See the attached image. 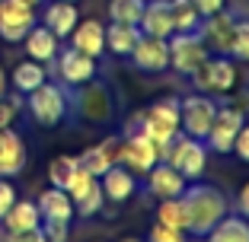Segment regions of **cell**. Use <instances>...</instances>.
Returning a JSON list of instances; mask_svg holds the SVG:
<instances>
[{
	"mask_svg": "<svg viewBox=\"0 0 249 242\" xmlns=\"http://www.w3.org/2000/svg\"><path fill=\"white\" fill-rule=\"evenodd\" d=\"M179 204L185 213V236L205 239L208 229L230 213V201L224 198V191L217 185H205V182H189L185 191L179 194Z\"/></svg>",
	"mask_w": 249,
	"mask_h": 242,
	"instance_id": "obj_1",
	"label": "cell"
},
{
	"mask_svg": "<svg viewBox=\"0 0 249 242\" xmlns=\"http://www.w3.org/2000/svg\"><path fill=\"white\" fill-rule=\"evenodd\" d=\"M128 131H141L144 137H150L154 147L160 150V156H163L166 147L173 144V137L179 134V99H173V96L157 99L150 109L138 112V115L131 118Z\"/></svg>",
	"mask_w": 249,
	"mask_h": 242,
	"instance_id": "obj_2",
	"label": "cell"
},
{
	"mask_svg": "<svg viewBox=\"0 0 249 242\" xmlns=\"http://www.w3.org/2000/svg\"><path fill=\"white\" fill-rule=\"evenodd\" d=\"M26 109H29L32 121L38 128H58L64 125V118L71 115V93L61 83L45 80L38 89L26 96Z\"/></svg>",
	"mask_w": 249,
	"mask_h": 242,
	"instance_id": "obj_3",
	"label": "cell"
},
{
	"mask_svg": "<svg viewBox=\"0 0 249 242\" xmlns=\"http://www.w3.org/2000/svg\"><path fill=\"white\" fill-rule=\"evenodd\" d=\"M71 112L80 115L89 125H106L115 115V99H112L109 86L99 80H89L83 86H77V93L71 96Z\"/></svg>",
	"mask_w": 249,
	"mask_h": 242,
	"instance_id": "obj_4",
	"label": "cell"
},
{
	"mask_svg": "<svg viewBox=\"0 0 249 242\" xmlns=\"http://www.w3.org/2000/svg\"><path fill=\"white\" fill-rule=\"evenodd\" d=\"M163 160L176 169V172H182L185 182H198L208 169V147H205V140H195V137L179 131L173 137V144L166 147Z\"/></svg>",
	"mask_w": 249,
	"mask_h": 242,
	"instance_id": "obj_5",
	"label": "cell"
},
{
	"mask_svg": "<svg viewBox=\"0 0 249 242\" xmlns=\"http://www.w3.org/2000/svg\"><path fill=\"white\" fill-rule=\"evenodd\" d=\"M236 61H230L227 54H208L205 64L192 74V86L205 96H224L236 86Z\"/></svg>",
	"mask_w": 249,
	"mask_h": 242,
	"instance_id": "obj_6",
	"label": "cell"
},
{
	"mask_svg": "<svg viewBox=\"0 0 249 242\" xmlns=\"http://www.w3.org/2000/svg\"><path fill=\"white\" fill-rule=\"evenodd\" d=\"M160 160L163 156L154 147V140L144 137L141 131H124L118 137V166H124L134 176H147Z\"/></svg>",
	"mask_w": 249,
	"mask_h": 242,
	"instance_id": "obj_7",
	"label": "cell"
},
{
	"mask_svg": "<svg viewBox=\"0 0 249 242\" xmlns=\"http://www.w3.org/2000/svg\"><path fill=\"white\" fill-rule=\"evenodd\" d=\"M243 121H246V115H243L240 105H217L214 121H211V128H208V134H205L208 153L227 156L230 150H233V140H236V134H240Z\"/></svg>",
	"mask_w": 249,
	"mask_h": 242,
	"instance_id": "obj_8",
	"label": "cell"
},
{
	"mask_svg": "<svg viewBox=\"0 0 249 242\" xmlns=\"http://www.w3.org/2000/svg\"><path fill=\"white\" fill-rule=\"evenodd\" d=\"M214 112H217V102L205 93H189L179 99V131L189 134L195 140H205L208 128L214 121Z\"/></svg>",
	"mask_w": 249,
	"mask_h": 242,
	"instance_id": "obj_9",
	"label": "cell"
},
{
	"mask_svg": "<svg viewBox=\"0 0 249 242\" xmlns=\"http://www.w3.org/2000/svg\"><path fill=\"white\" fill-rule=\"evenodd\" d=\"M166 45H169V67L182 77H192L211 54L198 32H176L166 38Z\"/></svg>",
	"mask_w": 249,
	"mask_h": 242,
	"instance_id": "obj_10",
	"label": "cell"
},
{
	"mask_svg": "<svg viewBox=\"0 0 249 242\" xmlns=\"http://www.w3.org/2000/svg\"><path fill=\"white\" fill-rule=\"evenodd\" d=\"M38 7L26 0H0V38L10 45H19L26 32L38 22Z\"/></svg>",
	"mask_w": 249,
	"mask_h": 242,
	"instance_id": "obj_11",
	"label": "cell"
},
{
	"mask_svg": "<svg viewBox=\"0 0 249 242\" xmlns=\"http://www.w3.org/2000/svg\"><path fill=\"white\" fill-rule=\"evenodd\" d=\"M52 64H54V74H58V80L64 83V86L77 89V86H83V83L96 80V58L77 51V48L58 51V58H54Z\"/></svg>",
	"mask_w": 249,
	"mask_h": 242,
	"instance_id": "obj_12",
	"label": "cell"
},
{
	"mask_svg": "<svg viewBox=\"0 0 249 242\" xmlns=\"http://www.w3.org/2000/svg\"><path fill=\"white\" fill-rule=\"evenodd\" d=\"M233 26H236V16L224 7V10H217V13H211V16L201 19L198 35H201V42L208 45L211 54H227L230 51V38H233Z\"/></svg>",
	"mask_w": 249,
	"mask_h": 242,
	"instance_id": "obj_13",
	"label": "cell"
},
{
	"mask_svg": "<svg viewBox=\"0 0 249 242\" xmlns=\"http://www.w3.org/2000/svg\"><path fill=\"white\" fill-rule=\"evenodd\" d=\"M131 61L141 74H163L169 70V45L166 38H154V35H144L141 32V42L134 45Z\"/></svg>",
	"mask_w": 249,
	"mask_h": 242,
	"instance_id": "obj_14",
	"label": "cell"
},
{
	"mask_svg": "<svg viewBox=\"0 0 249 242\" xmlns=\"http://www.w3.org/2000/svg\"><path fill=\"white\" fill-rule=\"evenodd\" d=\"M29 162L26 140L13 128H0V178H16Z\"/></svg>",
	"mask_w": 249,
	"mask_h": 242,
	"instance_id": "obj_15",
	"label": "cell"
},
{
	"mask_svg": "<svg viewBox=\"0 0 249 242\" xmlns=\"http://www.w3.org/2000/svg\"><path fill=\"white\" fill-rule=\"evenodd\" d=\"M147 191H150V194H154L157 201H166V198H179V194H182L185 191V176L182 172H176V169L169 166L166 160H160L157 162L154 169H150V172H147Z\"/></svg>",
	"mask_w": 249,
	"mask_h": 242,
	"instance_id": "obj_16",
	"label": "cell"
},
{
	"mask_svg": "<svg viewBox=\"0 0 249 242\" xmlns=\"http://www.w3.org/2000/svg\"><path fill=\"white\" fill-rule=\"evenodd\" d=\"M22 48H26V58L38 61V64H52L61 51V38L54 35L48 26L36 22V26L26 32V38H22Z\"/></svg>",
	"mask_w": 249,
	"mask_h": 242,
	"instance_id": "obj_17",
	"label": "cell"
},
{
	"mask_svg": "<svg viewBox=\"0 0 249 242\" xmlns=\"http://www.w3.org/2000/svg\"><path fill=\"white\" fill-rule=\"evenodd\" d=\"M71 48L99 61L106 54V26L99 19H80L71 32Z\"/></svg>",
	"mask_w": 249,
	"mask_h": 242,
	"instance_id": "obj_18",
	"label": "cell"
},
{
	"mask_svg": "<svg viewBox=\"0 0 249 242\" xmlns=\"http://www.w3.org/2000/svg\"><path fill=\"white\" fill-rule=\"evenodd\" d=\"M36 204H38V213H42V223H71L73 220V201L64 188L48 185L38 194Z\"/></svg>",
	"mask_w": 249,
	"mask_h": 242,
	"instance_id": "obj_19",
	"label": "cell"
},
{
	"mask_svg": "<svg viewBox=\"0 0 249 242\" xmlns=\"http://www.w3.org/2000/svg\"><path fill=\"white\" fill-rule=\"evenodd\" d=\"M99 185H103L106 201H112V204H124V201L134 198V191H138V176L115 162L109 172H103V176H99Z\"/></svg>",
	"mask_w": 249,
	"mask_h": 242,
	"instance_id": "obj_20",
	"label": "cell"
},
{
	"mask_svg": "<svg viewBox=\"0 0 249 242\" xmlns=\"http://www.w3.org/2000/svg\"><path fill=\"white\" fill-rule=\"evenodd\" d=\"M80 22V13H77V3H67V0H52V3H45L42 10V26H48V29L54 32V35L64 42V38H71L73 26Z\"/></svg>",
	"mask_w": 249,
	"mask_h": 242,
	"instance_id": "obj_21",
	"label": "cell"
},
{
	"mask_svg": "<svg viewBox=\"0 0 249 242\" xmlns=\"http://www.w3.org/2000/svg\"><path fill=\"white\" fill-rule=\"evenodd\" d=\"M77 162H80V169H87L89 176L99 178L103 172H109V169L118 162V137H106L103 144L87 147L80 156H77Z\"/></svg>",
	"mask_w": 249,
	"mask_h": 242,
	"instance_id": "obj_22",
	"label": "cell"
},
{
	"mask_svg": "<svg viewBox=\"0 0 249 242\" xmlns=\"http://www.w3.org/2000/svg\"><path fill=\"white\" fill-rule=\"evenodd\" d=\"M138 29L144 35H154V38H169L176 35V26H173V16H169L166 0H147L144 16H141Z\"/></svg>",
	"mask_w": 249,
	"mask_h": 242,
	"instance_id": "obj_23",
	"label": "cell"
},
{
	"mask_svg": "<svg viewBox=\"0 0 249 242\" xmlns=\"http://www.w3.org/2000/svg\"><path fill=\"white\" fill-rule=\"evenodd\" d=\"M0 226L7 233H22V229H36L42 226V213H38L36 201H26V198H16V204L7 210V217L0 220Z\"/></svg>",
	"mask_w": 249,
	"mask_h": 242,
	"instance_id": "obj_24",
	"label": "cell"
},
{
	"mask_svg": "<svg viewBox=\"0 0 249 242\" xmlns=\"http://www.w3.org/2000/svg\"><path fill=\"white\" fill-rule=\"evenodd\" d=\"M138 42H141L138 26H124V22H109L106 26V51H112L115 58H131Z\"/></svg>",
	"mask_w": 249,
	"mask_h": 242,
	"instance_id": "obj_25",
	"label": "cell"
},
{
	"mask_svg": "<svg viewBox=\"0 0 249 242\" xmlns=\"http://www.w3.org/2000/svg\"><path fill=\"white\" fill-rule=\"evenodd\" d=\"M205 242H249V220H243L240 213H224L208 229Z\"/></svg>",
	"mask_w": 249,
	"mask_h": 242,
	"instance_id": "obj_26",
	"label": "cell"
},
{
	"mask_svg": "<svg viewBox=\"0 0 249 242\" xmlns=\"http://www.w3.org/2000/svg\"><path fill=\"white\" fill-rule=\"evenodd\" d=\"M45 80H48V70H45V64H38V61H32V58L19 61V64L13 67V77H10V83H13V89H16L19 96H29L32 89H38Z\"/></svg>",
	"mask_w": 249,
	"mask_h": 242,
	"instance_id": "obj_27",
	"label": "cell"
},
{
	"mask_svg": "<svg viewBox=\"0 0 249 242\" xmlns=\"http://www.w3.org/2000/svg\"><path fill=\"white\" fill-rule=\"evenodd\" d=\"M166 7H169V16H173L176 32H198L201 13L192 7V0H166Z\"/></svg>",
	"mask_w": 249,
	"mask_h": 242,
	"instance_id": "obj_28",
	"label": "cell"
},
{
	"mask_svg": "<svg viewBox=\"0 0 249 242\" xmlns=\"http://www.w3.org/2000/svg\"><path fill=\"white\" fill-rule=\"evenodd\" d=\"M147 0H109V19L124 22V26H138L144 16Z\"/></svg>",
	"mask_w": 249,
	"mask_h": 242,
	"instance_id": "obj_29",
	"label": "cell"
},
{
	"mask_svg": "<svg viewBox=\"0 0 249 242\" xmlns=\"http://www.w3.org/2000/svg\"><path fill=\"white\" fill-rule=\"evenodd\" d=\"M77 156L71 153H61L54 156L52 162H48V185H54V188H67V182L73 178V172H77Z\"/></svg>",
	"mask_w": 249,
	"mask_h": 242,
	"instance_id": "obj_30",
	"label": "cell"
},
{
	"mask_svg": "<svg viewBox=\"0 0 249 242\" xmlns=\"http://www.w3.org/2000/svg\"><path fill=\"white\" fill-rule=\"evenodd\" d=\"M227 58L236 61V64H249V19H236Z\"/></svg>",
	"mask_w": 249,
	"mask_h": 242,
	"instance_id": "obj_31",
	"label": "cell"
},
{
	"mask_svg": "<svg viewBox=\"0 0 249 242\" xmlns=\"http://www.w3.org/2000/svg\"><path fill=\"white\" fill-rule=\"evenodd\" d=\"M157 223L173 226V229H182V233H185V213H182L179 198H166V201L157 204Z\"/></svg>",
	"mask_w": 249,
	"mask_h": 242,
	"instance_id": "obj_32",
	"label": "cell"
},
{
	"mask_svg": "<svg viewBox=\"0 0 249 242\" xmlns=\"http://www.w3.org/2000/svg\"><path fill=\"white\" fill-rule=\"evenodd\" d=\"M26 109V99L22 96H0V128H13V121L19 118V112Z\"/></svg>",
	"mask_w": 249,
	"mask_h": 242,
	"instance_id": "obj_33",
	"label": "cell"
},
{
	"mask_svg": "<svg viewBox=\"0 0 249 242\" xmlns=\"http://www.w3.org/2000/svg\"><path fill=\"white\" fill-rule=\"evenodd\" d=\"M103 204H106V194H103V185H96L93 191H89L87 198H80L77 201V204H73V213H77V217H96V213L103 210Z\"/></svg>",
	"mask_w": 249,
	"mask_h": 242,
	"instance_id": "obj_34",
	"label": "cell"
},
{
	"mask_svg": "<svg viewBox=\"0 0 249 242\" xmlns=\"http://www.w3.org/2000/svg\"><path fill=\"white\" fill-rule=\"evenodd\" d=\"M144 242H189V236H185L182 229H173V226H163V223H154Z\"/></svg>",
	"mask_w": 249,
	"mask_h": 242,
	"instance_id": "obj_35",
	"label": "cell"
},
{
	"mask_svg": "<svg viewBox=\"0 0 249 242\" xmlns=\"http://www.w3.org/2000/svg\"><path fill=\"white\" fill-rule=\"evenodd\" d=\"M16 185H13V178H0V220L7 217V210L16 204Z\"/></svg>",
	"mask_w": 249,
	"mask_h": 242,
	"instance_id": "obj_36",
	"label": "cell"
},
{
	"mask_svg": "<svg viewBox=\"0 0 249 242\" xmlns=\"http://www.w3.org/2000/svg\"><path fill=\"white\" fill-rule=\"evenodd\" d=\"M230 153H233L240 162H249V121H243V128H240V134H236Z\"/></svg>",
	"mask_w": 249,
	"mask_h": 242,
	"instance_id": "obj_37",
	"label": "cell"
},
{
	"mask_svg": "<svg viewBox=\"0 0 249 242\" xmlns=\"http://www.w3.org/2000/svg\"><path fill=\"white\" fill-rule=\"evenodd\" d=\"M42 233L48 242H67L71 236V223H42Z\"/></svg>",
	"mask_w": 249,
	"mask_h": 242,
	"instance_id": "obj_38",
	"label": "cell"
},
{
	"mask_svg": "<svg viewBox=\"0 0 249 242\" xmlns=\"http://www.w3.org/2000/svg\"><path fill=\"white\" fill-rule=\"evenodd\" d=\"M7 242H48L42 233V226L36 229H22V233H7Z\"/></svg>",
	"mask_w": 249,
	"mask_h": 242,
	"instance_id": "obj_39",
	"label": "cell"
},
{
	"mask_svg": "<svg viewBox=\"0 0 249 242\" xmlns=\"http://www.w3.org/2000/svg\"><path fill=\"white\" fill-rule=\"evenodd\" d=\"M192 7L201 13V19H205V16H211V13H217V10L227 7V0H192Z\"/></svg>",
	"mask_w": 249,
	"mask_h": 242,
	"instance_id": "obj_40",
	"label": "cell"
},
{
	"mask_svg": "<svg viewBox=\"0 0 249 242\" xmlns=\"http://www.w3.org/2000/svg\"><path fill=\"white\" fill-rule=\"evenodd\" d=\"M233 210L240 213L243 220H249V182L240 188V194H236V201H233Z\"/></svg>",
	"mask_w": 249,
	"mask_h": 242,
	"instance_id": "obj_41",
	"label": "cell"
},
{
	"mask_svg": "<svg viewBox=\"0 0 249 242\" xmlns=\"http://www.w3.org/2000/svg\"><path fill=\"white\" fill-rule=\"evenodd\" d=\"M7 86H10V80H7V70H3V67H0V96L7 93Z\"/></svg>",
	"mask_w": 249,
	"mask_h": 242,
	"instance_id": "obj_42",
	"label": "cell"
},
{
	"mask_svg": "<svg viewBox=\"0 0 249 242\" xmlns=\"http://www.w3.org/2000/svg\"><path fill=\"white\" fill-rule=\"evenodd\" d=\"M122 242H144V239H138V236H124Z\"/></svg>",
	"mask_w": 249,
	"mask_h": 242,
	"instance_id": "obj_43",
	"label": "cell"
},
{
	"mask_svg": "<svg viewBox=\"0 0 249 242\" xmlns=\"http://www.w3.org/2000/svg\"><path fill=\"white\" fill-rule=\"evenodd\" d=\"M26 3H32V7H42L45 0H26Z\"/></svg>",
	"mask_w": 249,
	"mask_h": 242,
	"instance_id": "obj_44",
	"label": "cell"
},
{
	"mask_svg": "<svg viewBox=\"0 0 249 242\" xmlns=\"http://www.w3.org/2000/svg\"><path fill=\"white\" fill-rule=\"evenodd\" d=\"M67 3H80V0H67Z\"/></svg>",
	"mask_w": 249,
	"mask_h": 242,
	"instance_id": "obj_45",
	"label": "cell"
}]
</instances>
